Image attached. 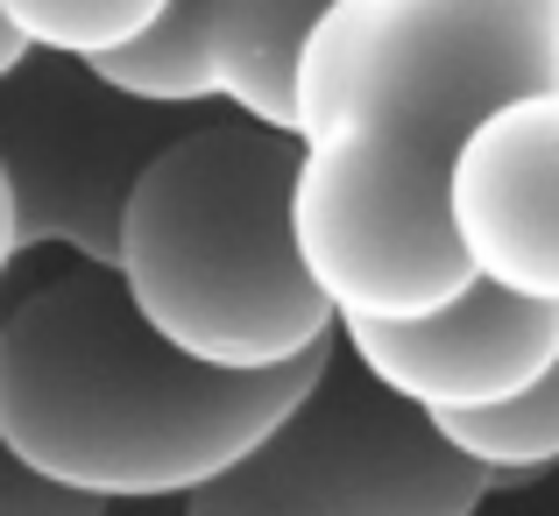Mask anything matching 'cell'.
Masks as SVG:
<instances>
[{
  "instance_id": "30bf717a",
  "label": "cell",
  "mask_w": 559,
  "mask_h": 516,
  "mask_svg": "<svg viewBox=\"0 0 559 516\" xmlns=\"http://www.w3.org/2000/svg\"><path fill=\"white\" fill-rule=\"evenodd\" d=\"M439 439H447L461 460H475L481 475H489L496 495L532 489L538 475H552V467H559V368H552L546 382H532L524 396L496 404V410L447 418V424H439Z\"/></svg>"
},
{
  "instance_id": "5b68a950",
  "label": "cell",
  "mask_w": 559,
  "mask_h": 516,
  "mask_svg": "<svg viewBox=\"0 0 559 516\" xmlns=\"http://www.w3.org/2000/svg\"><path fill=\"white\" fill-rule=\"evenodd\" d=\"M178 135L185 113L142 107L85 64L28 57L0 85V170L14 191L22 255L71 248L85 269H114L128 199Z\"/></svg>"
},
{
  "instance_id": "3957f363",
  "label": "cell",
  "mask_w": 559,
  "mask_h": 516,
  "mask_svg": "<svg viewBox=\"0 0 559 516\" xmlns=\"http://www.w3.org/2000/svg\"><path fill=\"white\" fill-rule=\"evenodd\" d=\"M298 142L255 121L185 128L121 213V276L135 319L219 375H276L341 340L298 255Z\"/></svg>"
},
{
  "instance_id": "4fadbf2b",
  "label": "cell",
  "mask_w": 559,
  "mask_h": 516,
  "mask_svg": "<svg viewBox=\"0 0 559 516\" xmlns=\"http://www.w3.org/2000/svg\"><path fill=\"white\" fill-rule=\"evenodd\" d=\"M22 64H28V43H22V36H14V28H8V22H0V85H8V79H14V71H22Z\"/></svg>"
},
{
  "instance_id": "52a82bcc",
  "label": "cell",
  "mask_w": 559,
  "mask_h": 516,
  "mask_svg": "<svg viewBox=\"0 0 559 516\" xmlns=\"http://www.w3.org/2000/svg\"><path fill=\"white\" fill-rule=\"evenodd\" d=\"M341 347L382 396L418 418H475L559 368V304L510 298L496 284H467L447 312L404 326H341Z\"/></svg>"
},
{
  "instance_id": "8992f818",
  "label": "cell",
  "mask_w": 559,
  "mask_h": 516,
  "mask_svg": "<svg viewBox=\"0 0 559 516\" xmlns=\"http://www.w3.org/2000/svg\"><path fill=\"white\" fill-rule=\"evenodd\" d=\"M326 14L333 0H170L164 28L99 64V79L156 113L234 107V121L290 135L298 57Z\"/></svg>"
},
{
  "instance_id": "7a4b0ae2",
  "label": "cell",
  "mask_w": 559,
  "mask_h": 516,
  "mask_svg": "<svg viewBox=\"0 0 559 516\" xmlns=\"http://www.w3.org/2000/svg\"><path fill=\"white\" fill-rule=\"evenodd\" d=\"M333 340L276 375H219L135 319L114 269H71L0 312V446L93 503H191L305 404Z\"/></svg>"
},
{
  "instance_id": "9c48e42d",
  "label": "cell",
  "mask_w": 559,
  "mask_h": 516,
  "mask_svg": "<svg viewBox=\"0 0 559 516\" xmlns=\"http://www.w3.org/2000/svg\"><path fill=\"white\" fill-rule=\"evenodd\" d=\"M170 0H0V22L28 43V57L57 64H114L164 28Z\"/></svg>"
},
{
  "instance_id": "277c9868",
  "label": "cell",
  "mask_w": 559,
  "mask_h": 516,
  "mask_svg": "<svg viewBox=\"0 0 559 516\" xmlns=\"http://www.w3.org/2000/svg\"><path fill=\"white\" fill-rule=\"evenodd\" d=\"M489 495V475L341 347L305 404L234 475L191 495L185 516H475Z\"/></svg>"
},
{
  "instance_id": "8fae6325",
  "label": "cell",
  "mask_w": 559,
  "mask_h": 516,
  "mask_svg": "<svg viewBox=\"0 0 559 516\" xmlns=\"http://www.w3.org/2000/svg\"><path fill=\"white\" fill-rule=\"evenodd\" d=\"M0 516H107V503L57 489V481H43L28 460H14L0 446Z\"/></svg>"
},
{
  "instance_id": "ba28073f",
  "label": "cell",
  "mask_w": 559,
  "mask_h": 516,
  "mask_svg": "<svg viewBox=\"0 0 559 516\" xmlns=\"http://www.w3.org/2000/svg\"><path fill=\"white\" fill-rule=\"evenodd\" d=\"M447 227L467 276L559 304V93L510 99L447 177Z\"/></svg>"
},
{
  "instance_id": "7c38bea8",
  "label": "cell",
  "mask_w": 559,
  "mask_h": 516,
  "mask_svg": "<svg viewBox=\"0 0 559 516\" xmlns=\"http://www.w3.org/2000/svg\"><path fill=\"white\" fill-rule=\"evenodd\" d=\"M14 255H22V233H14V191H8V170H0V276L14 269Z\"/></svg>"
},
{
  "instance_id": "6da1fadb",
  "label": "cell",
  "mask_w": 559,
  "mask_h": 516,
  "mask_svg": "<svg viewBox=\"0 0 559 516\" xmlns=\"http://www.w3.org/2000/svg\"><path fill=\"white\" fill-rule=\"evenodd\" d=\"M559 93V0H333L298 57V255L341 326L461 298L447 177L510 99Z\"/></svg>"
}]
</instances>
